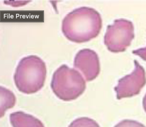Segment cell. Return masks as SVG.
<instances>
[{"mask_svg": "<svg viewBox=\"0 0 146 127\" xmlns=\"http://www.w3.org/2000/svg\"><path fill=\"white\" fill-rule=\"evenodd\" d=\"M135 37L133 23L124 19H116L107 27L104 42L112 52L125 51Z\"/></svg>", "mask_w": 146, "mask_h": 127, "instance_id": "4", "label": "cell"}, {"mask_svg": "<svg viewBox=\"0 0 146 127\" xmlns=\"http://www.w3.org/2000/svg\"><path fill=\"white\" fill-rule=\"evenodd\" d=\"M102 28L100 13L94 8L81 7L68 13L62 22V32L70 41L83 43L96 37Z\"/></svg>", "mask_w": 146, "mask_h": 127, "instance_id": "1", "label": "cell"}, {"mask_svg": "<svg viewBox=\"0 0 146 127\" xmlns=\"http://www.w3.org/2000/svg\"><path fill=\"white\" fill-rule=\"evenodd\" d=\"M50 87L59 99L70 101L77 99L84 92L86 83L78 71L63 65L54 73Z\"/></svg>", "mask_w": 146, "mask_h": 127, "instance_id": "3", "label": "cell"}, {"mask_svg": "<svg viewBox=\"0 0 146 127\" xmlns=\"http://www.w3.org/2000/svg\"><path fill=\"white\" fill-rule=\"evenodd\" d=\"M74 67L83 73L87 81H92L100 73L99 56L94 50L88 48L82 49L75 57Z\"/></svg>", "mask_w": 146, "mask_h": 127, "instance_id": "6", "label": "cell"}, {"mask_svg": "<svg viewBox=\"0 0 146 127\" xmlns=\"http://www.w3.org/2000/svg\"><path fill=\"white\" fill-rule=\"evenodd\" d=\"M114 127H146L143 124L133 120L125 119L121 121Z\"/></svg>", "mask_w": 146, "mask_h": 127, "instance_id": "10", "label": "cell"}, {"mask_svg": "<svg viewBox=\"0 0 146 127\" xmlns=\"http://www.w3.org/2000/svg\"><path fill=\"white\" fill-rule=\"evenodd\" d=\"M132 53L140 56L142 59L146 61V47L132 51Z\"/></svg>", "mask_w": 146, "mask_h": 127, "instance_id": "11", "label": "cell"}, {"mask_svg": "<svg viewBox=\"0 0 146 127\" xmlns=\"http://www.w3.org/2000/svg\"><path fill=\"white\" fill-rule=\"evenodd\" d=\"M143 106L144 109V111L146 113V94H145L143 100Z\"/></svg>", "mask_w": 146, "mask_h": 127, "instance_id": "12", "label": "cell"}, {"mask_svg": "<svg viewBox=\"0 0 146 127\" xmlns=\"http://www.w3.org/2000/svg\"><path fill=\"white\" fill-rule=\"evenodd\" d=\"M46 76L45 62L37 56L30 55L20 61L14 75V80L20 92L31 94L43 88Z\"/></svg>", "mask_w": 146, "mask_h": 127, "instance_id": "2", "label": "cell"}, {"mask_svg": "<svg viewBox=\"0 0 146 127\" xmlns=\"http://www.w3.org/2000/svg\"><path fill=\"white\" fill-rule=\"evenodd\" d=\"M16 101V97L12 92L1 86V117H3L8 109L15 106Z\"/></svg>", "mask_w": 146, "mask_h": 127, "instance_id": "8", "label": "cell"}, {"mask_svg": "<svg viewBox=\"0 0 146 127\" xmlns=\"http://www.w3.org/2000/svg\"><path fill=\"white\" fill-rule=\"evenodd\" d=\"M68 127H100V125L94 120L83 117L73 121Z\"/></svg>", "mask_w": 146, "mask_h": 127, "instance_id": "9", "label": "cell"}, {"mask_svg": "<svg viewBox=\"0 0 146 127\" xmlns=\"http://www.w3.org/2000/svg\"><path fill=\"white\" fill-rule=\"evenodd\" d=\"M133 72L118 81L114 90L117 100L129 98L139 94L146 84V73L144 69L136 60H134Z\"/></svg>", "mask_w": 146, "mask_h": 127, "instance_id": "5", "label": "cell"}, {"mask_svg": "<svg viewBox=\"0 0 146 127\" xmlns=\"http://www.w3.org/2000/svg\"><path fill=\"white\" fill-rule=\"evenodd\" d=\"M10 122L13 127H45L40 120L21 111L11 113Z\"/></svg>", "mask_w": 146, "mask_h": 127, "instance_id": "7", "label": "cell"}]
</instances>
